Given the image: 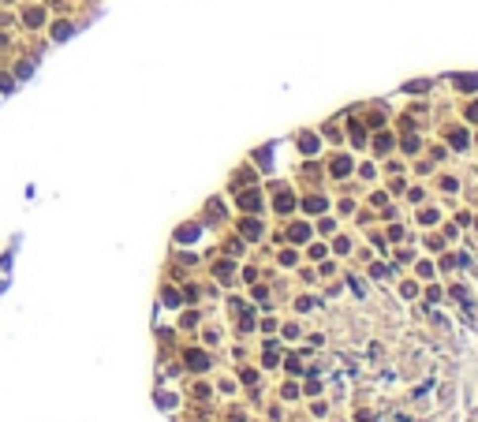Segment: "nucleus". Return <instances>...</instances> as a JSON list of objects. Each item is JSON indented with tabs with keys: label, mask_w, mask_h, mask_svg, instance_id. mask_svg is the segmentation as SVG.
Returning a JSON list of instances; mask_svg holds the SVG:
<instances>
[{
	"label": "nucleus",
	"mask_w": 478,
	"mask_h": 422,
	"mask_svg": "<svg viewBox=\"0 0 478 422\" xmlns=\"http://www.w3.org/2000/svg\"><path fill=\"white\" fill-rule=\"evenodd\" d=\"M23 19H26V23H30V26H42L45 11H42V8H30V11H26V15H23Z\"/></svg>",
	"instance_id": "nucleus-1"
},
{
	"label": "nucleus",
	"mask_w": 478,
	"mask_h": 422,
	"mask_svg": "<svg viewBox=\"0 0 478 422\" xmlns=\"http://www.w3.org/2000/svg\"><path fill=\"white\" fill-rule=\"evenodd\" d=\"M187 363H191L194 370H202V366H206V355H187Z\"/></svg>",
	"instance_id": "nucleus-3"
},
{
	"label": "nucleus",
	"mask_w": 478,
	"mask_h": 422,
	"mask_svg": "<svg viewBox=\"0 0 478 422\" xmlns=\"http://www.w3.org/2000/svg\"><path fill=\"white\" fill-rule=\"evenodd\" d=\"M67 34H71V23H56L52 26V38H67Z\"/></svg>",
	"instance_id": "nucleus-2"
},
{
	"label": "nucleus",
	"mask_w": 478,
	"mask_h": 422,
	"mask_svg": "<svg viewBox=\"0 0 478 422\" xmlns=\"http://www.w3.org/2000/svg\"><path fill=\"white\" fill-rule=\"evenodd\" d=\"M0 90H11V75H0Z\"/></svg>",
	"instance_id": "nucleus-4"
}]
</instances>
